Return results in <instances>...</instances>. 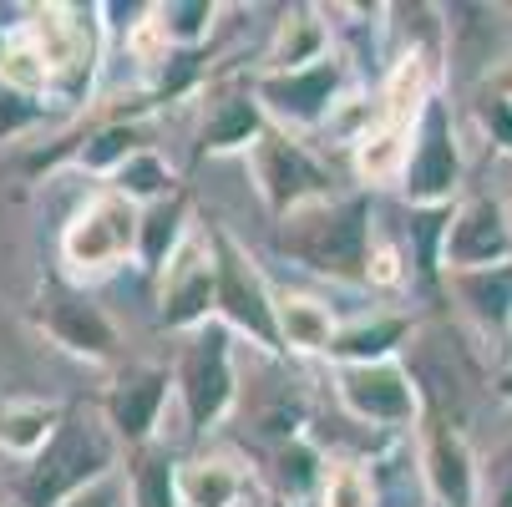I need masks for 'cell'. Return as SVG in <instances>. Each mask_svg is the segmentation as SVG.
<instances>
[{
  "mask_svg": "<svg viewBox=\"0 0 512 507\" xmlns=\"http://www.w3.org/2000/svg\"><path fill=\"white\" fill-rule=\"evenodd\" d=\"M274 244L295 264L335 284H365V259H371V244H376V203L365 188L305 203L289 219H279Z\"/></svg>",
  "mask_w": 512,
  "mask_h": 507,
  "instance_id": "6da1fadb",
  "label": "cell"
},
{
  "mask_svg": "<svg viewBox=\"0 0 512 507\" xmlns=\"http://www.w3.org/2000/svg\"><path fill=\"white\" fill-rule=\"evenodd\" d=\"M112 457H117V431L112 426H102L92 411L61 416L51 442L36 452V467L21 482L26 507H61L77 492L97 487L112 472Z\"/></svg>",
  "mask_w": 512,
  "mask_h": 507,
  "instance_id": "7a4b0ae2",
  "label": "cell"
},
{
  "mask_svg": "<svg viewBox=\"0 0 512 507\" xmlns=\"http://www.w3.org/2000/svg\"><path fill=\"white\" fill-rule=\"evenodd\" d=\"M254 97L269 117V127L279 132H325L340 112V102L350 97V61L345 51H330L325 61L305 66V71H254Z\"/></svg>",
  "mask_w": 512,
  "mask_h": 507,
  "instance_id": "3957f363",
  "label": "cell"
},
{
  "mask_svg": "<svg viewBox=\"0 0 512 507\" xmlns=\"http://www.w3.org/2000/svg\"><path fill=\"white\" fill-rule=\"evenodd\" d=\"M173 391L183 396V416L198 437L224 426L239 406V366H234V330L224 320H208L203 330L188 335L178 355Z\"/></svg>",
  "mask_w": 512,
  "mask_h": 507,
  "instance_id": "277c9868",
  "label": "cell"
},
{
  "mask_svg": "<svg viewBox=\"0 0 512 507\" xmlns=\"http://www.w3.org/2000/svg\"><path fill=\"white\" fill-rule=\"evenodd\" d=\"M208 239H213V259H218V310H213V320H224L234 335H244L264 355H284L279 350V320H274V284L264 279L259 259L224 224H208Z\"/></svg>",
  "mask_w": 512,
  "mask_h": 507,
  "instance_id": "5b68a950",
  "label": "cell"
},
{
  "mask_svg": "<svg viewBox=\"0 0 512 507\" xmlns=\"http://www.w3.org/2000/svg\"><path fill=\"white\" fill-rule=\"evenodd\" d=\"M401 198L411 213H442L462 203V142L452 122V102L431 97L411 132V163L401 178Z\"/></svg>",
  "mask_w": 512,
  "mask_h": 507,
  "instance_id": "8992f818",
  "label": "cell"
},
{
  "mask_svg": "<svg viewBox=\"0 0 512 507\" xmlns=\"http://www.w3.org/2000/svg\"><path fill=\"white\" fill-rule=\"evenodd\" d=\"M249 178H254V193L264 198V208L274 213V224L289 219L295 208L320 203V198L335 193V188H330V183H335L330 168L305 148V137L279 132V127H269L254 148H249Z\"/></svg>",
  "mask_w": 512,
  "mask_h": 507,
  "instance_id": "52a82bcc",
  "label": "cell"
},
{
  "mask_svg": "<svg viewBox=\"0 0 512 507\" xmlns=\"http://www.w3.org/2000/svg\"><path fill=\"white\" fill-rule=\"evenodd\" d=\"M330 391L340 411L376 431H411L421 426V381L401 360L381 366H330Z\"/></svg>",
  "mask_w": 512,
  "mask_h": 507,
  "instance_id": "ba28073f",
  "label": "cell"
},
{
  "mask_svg": "<svg viewBox=\"0 0 512 507\" xmlns=\"http://www.w3.org/2000/svg\"><path fill=\"white\" fill-rule=\"evenodd\" d=\"M218 310V259L208 234H188L183 249L168 259L163 284H158V330L193 335L213 320Z\"/></svg>",
  "mask_w": 512,
  "mask_h": 507,
  "instance_id": "9c48e42d",
  "label": "cell"
},
{
  "mask_svg": "<svg viewBox=\"0 0 512 507\" xmlns=\"http://www.w3.org/2000/svg\"><path fill=\"white\" fill-rule=\"evenodd\" d=\"M137 229H142V208L117 188H107L71 219L66 259L77 269H117L122 259H137Z\"/></svg>",
  "mask_w": 512,
  "mask_h": 507,
  "instance_id": "30bf717a",
  "label": "cell"
},
{
  "mask_svg": "<svg viewBox=\"0 0 512 507\" xmlns=\"http://www.w3.org/2000/svg\"><path fill=\"white\" fill-rule=\"evenodd\" d=\"M512 264V224L497 198H462L447 213L442 234V274H467V269H497Z\"/></svg>",
  "mask_w": 512,
  "mask_h": 507,
  "instance_id": "8fae6325",
  "label": "cell"
},
{
  "mask_svg": "<svg viewBox=\"0 0 512 507\" xmlns=\"http://www.w3.org/2000/svg\"><path fill=\"white\" fill-rule=\"evenodd\" d=\"M416 467H421V487H426L431 507H477L482 457L472 452V442L457 426L431 421L416 437Z\"/></svg>",
  "mask_w": 512,
  "mask_h": 507,
  "instance_id": "7c38bea8",
  "label": "cell"
},
{
  "mask_svg": "<svg viewBox=\"0 0 512 507\" xmlns=\"http://www.w3.org/2000/svg\"><path fill=\"white\" fill-rule=\"evenodd\" d=\"M269 132V117L254 97V87H218L203 107V127H198V153L203 158H229L244 153Z\"/></svg>",
  "mask_w": 512,
  "mask_h": 507,
  "instance_id": "4fadbf2b",
  "label": "cell"
},
{
  "mask_svg": "<svg viewBox=\"0 0 512 507\" xmlns=\"http://www.w3.org/2000/svg\"><path fill=\"white\" fill-rule=\"evenodd\" d=\"M168 391H173V376L163 366H137L117 381L112 401H107V426L117 431V437L127 447H148L153 431L163 421V406H168Z\"/></svg>",
  "mask_w": 512,
  "mask_h": 507,
  "instance_id": "5bb4252c",
  "label": "cell"
},
{
  "mask_svg": "<svg viewBox=\"0 0 512 507\" xmlns=\"http://www.w3.org/2000/svg\"><path fill=\"white\" fill-rule=\"evenodd\" d=\"M178 497L183 507H244L254 497V467L229 447H213L193 462H178Z\"/></svg>",
  "mask_w": 512,
  "mask_h": 507,
  "instance_id": "9a60e30c",
  "label": "cell"
},
{
  "mask_svg": "<svg viewBox=\"0 0 512 507\" xmlns=\"http://www.w3.org/2000/svg\"><path fill=\"white\" fill-rule=\"evenodd\" d=\"M416 335V320L406 310H371L340 320V335L330 345V366H381V360H396V350Z\"/></svg>",
  "mask_w": 512,
  "mask_h": 507,
  "instance_id": "2e32d148",
  "label": "cell"
},
{
  "mask_svg": "<svg viewBox=\"0 0 512 507\" xmlns=\"http://www.w3.org/2000/svg\"><path fill=\"white\" fill-rule=\"evenodd\" d=\"M411 132H416V122L381 117V107H376L371 127H365V132L350 142V168H355V178L365 183V193H371V188H386V183L401 188L406 163H411Z\"/></svg>",
  "mask_w": 512,
  "mask_h": 507,
  "instance_id": "e0dca14e",
  "label": "cell"
},
{
  "mask_svg": "<svg viewBox=\"0 0 512 507\" xmlns=\"http://www.w3.org/2000/svg\"><path fill=\"white\" fill-rule=\"evenodd\" d=\"M274 320L284 355H330L340 335L335 310L320 295H305V289H274Z\"/></svg>",
  "mask_w": 512,
  "mask_h": 507,
  "instance_id": "ac0fdd59",
  "label": "cell"
},
{
  "mask_svg": "<svg viewBox=\"0 0 512 507\" xmlns=\"http://www.w3.org/2000/svg\"><path fill=\"white\" fill-rule=\"evenodd\" d=\"M330 51H335V41H330V21H325V11H315V6H295V11H284V21L274 26L259 71H305V66L325 61Z\"/></svg>",
  "mask_w": 512,
  "mask_h": 507,
  "instance_id": "d6986e66",
  "label": "cell"
},
{
  "mask_svg": "<svg viewBox=\"0 0 512 507\" xmlns=\"http://www.w3.org/2000/svg\"><path fill=\"white\" fill-rule=\"evenodd\" d=\"M447 289L457 295V310H462L477 330H497V335L507 340V325H512V264L447 274Z\"/></svg>",
  "mask_w": 512,
  "mask_h": 507,
  "instance_id": "ffe728a7",
  "label": "cell"
},
{
  "mask_svg": "<svg viewBox=\"0 0 512 507\" xmlns=\"http://www.w3.org/2000/svg\"><path fill=\"white\" fill-rule=\"evenodd\" d=\"M46 330H51L66 350H77V355H87V360H112V355H117V330H112V320H107L92 300H82V295L51 300V305H46Z\"/></svg>",
  "mask_w": 512,
  "mask_h": 507,
  "instance_id": "44dd1931",
  "label": "cell"
},
{
  "mask_svg": "<svg viewBox=\"0 0 512 507\" xmlns=\"http://www.w3.org/2000/svg\"><path fill=\"white\" fill-rule=\"evenodd\" d=\"M183 239H188V193L178 188V193H168V198H158V203L142 208L137 264H142V269H153V274H163L168 259L183 249Z\"/></svg>",
  "mask_w": 512,
  "mask_h": 507,
  "instance_id": "7402d4cb",
  "label": "cell"
},
{
  "mask_svg": "<svg viewBox=\"0 0 512 507\" xmlns=\"http://www.w3.org/2000/svg\"><path fill=\"white\" fill-rule=\"evenodd\" d=\"M325 457H320V447L305 437H289V442H274V482H279V492L284 497H320V482H325Z\"/></svg>",
  "mask_w": 512,
  "mask_h": 507,
  "instance_id": "603a6c76",
  "label": "cell"
},
{
  "mask_svg": "<svg viewBox=\"0 0 512 507\" xmlns=\"http://www.w3.org/2000/svg\"><path fill=\"white\" fill-rule=\"evenodd\" d=\"M153 16H158L173 51H198L213 36L224 6H213V0H168V6H153Z\"/></svg>",
  "mask_w": 512,
  "mask_h": 507,
  "instance_id": "cb8c5ba5",
  "label": "cell"
},
{
  "mask_svg": "<svg viewBox=\"0 0 512 507\" xmlns=\"http://www.w3.org/2000/svg\"><path fill=\"white\" fill-rule=\"evenodd\" d=\"M315 507H381V482L376 472L355 462V457H340L325 467V482H320V497Z\"/></svg>",
  "mask_w": 512,
  "mask_h": 507,
  "instance_id": "d4e9b609",
  "label": "cell"
},
{
  "mask_svg": "<svg viewBox=\"0 0 512 507\" xmlns=\"http://www.w3.org/2000/svg\"><path fill=\"white\" fill-rule=\"evenodd\" d=\"M132 507H183L178 497V462L158 447H142L132 462Z\"/></svg>",
  "mask_w": 512,
  "mask_h": 507,
  "instance_id": "484cf974",
  "label": "cell"
},
{
  "mask_svg": "<svg viewBox=\"0 0 512 507\" xmlns=\"http://www.w3.org/2000/svg\"><path fill=\"white\" fill-rule=\"evenodd\" d=\"M117 193L122 198H132L137 208H148V203H158V198H168V193H178L173 188V168L163 163V153H137L127 168H117Z\"/></svg>",
  "mask_w": 512,
  "mask_h": 507,
  "instance_id": "4316f807",
  "label": "cell"
},
{
  "mask_svg": "<svg viewBox=\"0 0 512 507\" xmlns=\"http://www.w3.org/2000/svg\"><path fill=\"white\" fill-rule=\"evenodd\" d=\"M137 153H148V142H142L137 127H107L92 137V148L82 153L87 168H127Z\"/></svg>",
  "mask_w": 512,
  "mask_h": 507,
  "instance_id": "83f0119b",
  "label": "cell"
},
{
  "mask_svg": "<svg viewBox=\"0 0 512 507\" xmlns=\"http://www.w3.org/2000/svg\"><path fill=\"white\" fill-rule=\"evenodd\" d=\"M477 507H512V437L482 457V492Z\"/></svg>",
  "mask_w": 512,
  "mask_h": 507,
  "instance_id": "f1b7e54d",
  "label": "cell"
},
{
  "mask_svg": "<svg viewBox=\"0 0 512 507\" xmlns=\"http://www.w3.org/2000/svg\"><path fill=\"white\" fill-rule=\"evenodd\" d=\"M401 284H406V259L391 239L376 234L371 259H365V289H401Z\"/></svg>",
  "mask_w": 512,
  "mask_h": 507,
  "instance_id": "f546056e",
  "label": "cell"
},
{
  "mask_svg": "<svg viewBox=\"0 0 512 507\" xmlns=\"http://www.w3.org/2000/svg\"><path fill=\"white\" fill-rule=\"evenodd\" d=\"M477 117H482V127L492 132L497 148H502V153H512V97H507V92L482 97V102H477Z\"/></svg>",
  "mask_w": 512,
  "mask_h": 507,
  "instance_id": "4dcf8cb0",
  "label": "cell"
},
{
  "mask_svg": "<svg viewBox=\"0 0 512 507\" xmlns=\"http://www.w3.org/2000/svg\"><path fill=\"white\" fill-rule=\"evenodd\" d=\"M61 507H117V492H112L107 482H97V487L77 492V497H71V502H61Z\"/></svg>",
  "mask_w": 512,
  "mask_h": 507,
  "instance_id": "1f68e13d",
  "label": "cell"
},
{
  "mask_svg": "<svg viewBox=\"0 0 512 507\" xmlns=\"http://www.w3.org/2000/svg\"><path fill=\"white\" fill-rule=\"evenodd\" d=\"M492 391H497L502 401H512V355L502 360V371H497V381H492Z\"/></svg>",
  "mask_w": 512,
  "mask_h": 507,
  "instance_id": "d6a6232c",
  "label": "cell"
},
{
  "mask_svg": "<svg viewBox=\"0 0 512 507\" xmlns=\"http://www.w3.org/2000/svg\"><path fill=\"white\" fill-rule=\"evenodd\" d=\"M507 345H512V325H507Z\"/></svg>",
  "mask_w": 512,
  "mask_h": 507,
  "instance_id": "836d02e7",
  "label": "cell"
},
{
  "mask_svg": "<svg viewBox=\"0 0 512 507\" xmlns=\"http://www.w3.org/2000/svg\"><path fill=\"white\" fill-rule=\"evenodd\" d=\"M507 97H512V92H507Z\"/></svg>",
  "mask_w": 512,
  "mask_h": 507,
  "instance_id": "e575fe53",
  "label": "cell"
}]
</instances>
